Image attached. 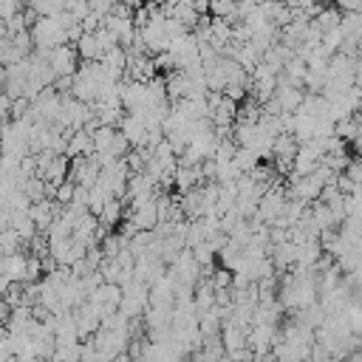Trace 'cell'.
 <instances>
[{
	"label": "cell",
	"instance_id": "cell-1",
	"mask_svg": "<svg viewBox=\"0 0 362 362\" xmlns=\"http://www.w3.org/2000/svg\"><path fill=\"white\" fill-rule=\"evenodd\" d=\"M48 68L54 71V76H74L79 71V54L74 45H59L54 51L45 54Z\"/></svg>",
	"mask_w": 362,
	"mask_h": 362
},
{
	"label": "cell",
	"instance_id": "cell-2",
	"mask_svg": "<svg viewBox=\"0 0 362 362\" xmlns=\"http://www.w3.org/2000/svg\"><path fill=\"white\" fill-rule=\"evenodd\" d=\"M116 130L124 136V141L130 144V150H141L144 141H147V130H144V124H141L139 119H133V116H122V122H119Z\"/></svg>",
	"mask_w": 362,
	"mask_h": 362
},
{
	"label": "cell",
	"instance_id": "cell-3",
	"mask_svg": "<svg viewBox=\"0 0 362 362\" xmlns=\"http://www.w3.org/2000/svg\"><path fill=\"white\" fill-rule=\"evenodd\" d=\"M354 122H356V130H359V136H362V110L354 113Z\"/></svg>",
	"mask_w": 362,
	"mask_h": 362
},
{
	"label": "cell",
	"instance_id": "cell-4",
	"mask_svg": "<svg viewBox=\"0 0 362 362\" xmlns=\"http://www.w3.org/2000/svg\"><path fill=\"white\" fill-rule=\"evenodd\" d=\"M113 362H133V359H130V356H127V354H119V356H116V359H113Z\"/></svg>",
	"mask_w": 362,
	"mask_h": 362
}]
</instances>
